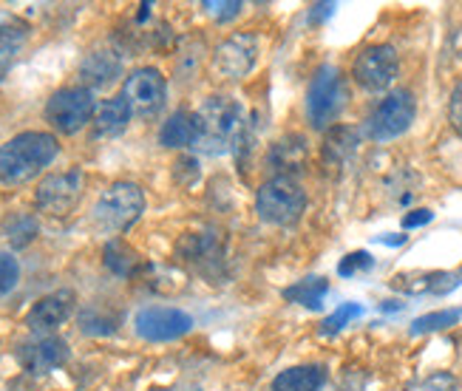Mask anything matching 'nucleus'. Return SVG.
<instances>
[{
  "label": "nucleus",
  "mask_w": 462,
  "mask_h": 391,
  "mask_svg": "<svg viewBox=\"0 0 462 391\" xmlns=\"http://www.w3.org/2000/svg\"><path fill=\"white\" fill-rule=\"evenodd\" d=\"M247 126V114L241 108V102L216 94L202 102V108L196 111V151L205 156H222L236 148V142Z\"/></svg>",
  "instance_id": "obj_1"
},
{
  "label": "nucleus",
  "mask_w": 462,
  "mask_h": 391,
  "mask_svg": "<svg viewBox=\"0 0 462 391\" xmlns=\"http://www.w3.org/2000/svg\"><path fill=\"white\" fill-rule=\"evenodd\" d=\"M60 154V142L46 131H23L0 145V182L23 184L43 173Z\"/></svg>",
  "instance_id": "obj_2"
},
{
  "label": "nucleus",
  "mask_w": 462,
  "mask_h": 391,
  "mask_svg": "<svg viewBox=\"0 0 462 391\" xmlns=\"http://www.w3.org/2000/svg\"><path fill=\"white\" fill-rule=\"evenodd\" d=\"M145 213V193L136 182H114L103 196L97 199L91 221L97 230H103L108 236L128 233L134 224L143 219Z\"/></svg>",
  "instance_id": "obj_3"
},
{
  "label": "nucleus",
  "mask_w": 462,
  "mask_h": 391,
  "mask_svg": "<svg viewBox=\"0 0 462 391\" xmlns=\"http://www.w3.org/2000/svg\"><path fill=\"white\" fill-rule=\"evenodd\" d=\"M307 210V193L292 176H273L255 193V213L275 228H292Z\"/></svg>",
  "instance_id": "obj_4"
},
{
  "label": "nucleus",
  "mask_w": 462,
  "mask_h": 391,
  "mask_svg": "<svg viewBox=\"0 0 462 391\" xmlns=\"http://www.w3.org/2000/svg\"><path fill=\"white\" fill-rule=\"evenodd\" d=\"M346 106V82L340 77V69L332 63H324L307 88V119L315 131H327L332 122L340 116Z\"/></svg>",
  "instance_id": "obj_5"
},
{
  "label": "nucleus",
  "mask_w": 462,
  "mask_h": 391,
  "mask_svg": "<svg viewBox=\"0 0 462 391\" xmlns=\"http://www.w3.org/2000/svg\"><path fill=\"white\" fill-rule=\"evenodd\" d=\"M43 114H46V122L57 134L74 136L94 122L97 99L83 86H69V88H60L49 97Z\"/></svg>",
  "instance_id": "obj_6"
},
{
  "label": "nucleus",
  "mask_w": 462,
  "mask_h": 391,
  "mask_svg": "<svg viewBox=\"0 0 462 391\" xmlns=\"http://www.w3.org/2000/svg\"><path fill=\"white\" fill-rule=\"evenodd\" d=\"M176 256L193 270L208 278L210 284H222L227 278V253L218 233L205 230V233H185L176 241Z\"/></svg>",
  "instance_id": "obj_7"
},
{
  "label": "nucleus",
  "mask_w": 462,
  "mask_h": 391,
  "mask_svg": "<svg viewBox=\"0 0 462 391\" xmlns=\"http://www.w3.org/2000/svg\"><path fill=\"white\" fill-rule=\"evenodd\" d=\"M83 188H86V173L79 168L51 173L37 184L34 204L40 213H46L51 219H66L69 213H74L79 199H83Z\"/></svg>",
  "instance_id": "obj_8"
},
{
  "label": "nucleus",
  "mask_w": 462,
  "mask_h": 391,
  "mask_svg": "<svg viewBox=\"0 0 462 391\" xmlns=\"http://www.w3.org/2000/svg\"><path fill=\"white\" fill-rule=\"evenodd\" d=\"M414 114H417V102L411 91H392L386 94V99H380V106L366 119V134L374 142H392L411 128Z\"/></svg>",
  "instance_id": "obj_9"
},
{
  "label": "nucleus",
  "mask_w": 462,
  "mask_h": 391,
  "mask_svg": "<svg viewBox=\"0 0 462 391\" xmlns=\"http://www.w3.org/2000/svg\"><path fill=\"white\" fill-rule=\"evenodd\" d=\"M193 329V318L185 310H176V306H143L134 315V332L148 340V343H168L185 338Z\"/></svg>",
  "instance_id": "obj_10"
},
{
  "label": "nucleus",
  "mask_w": 462,
  "mask_h": 391,
  "mask_svg": "<svg viewBox=\"0 0 462 391\" xmlns=\"http://www.w3.org/2000/svg\"><path fill=\"white\" fill-rule=\"evenodd\" d=\"M123 97H125V102H128L136 116H156L159 111L165 108L168 79H165L162 71L153 69V66L134 69L123 82Z\"/></svg>",
  "instance_id": "obj_11"
},
{
  "label": "nucleus",
  "mask_w": 462,
  "mask_h": 391,
  "mask_svg": "<svg viewBox=\"0 0 462 391\" xmlns=\"http://www.w3.org/2000/svg\"><path fill=\"white\" fill-rule=\"evenodd\" d=\"M258 51H261V43L255 34L236 32L213 51V71L230 82L245 79L258 63Z\"/></svg>",
  "instance_id": "obj_12"
},
{
  "label": "nucleus",
  "mask_w": 462,
  "mask_h": 391,
  "mask_svg": "<svg viewBox=\"0 0 462 391\" xmlns=\"http://www.w3.org/2000/svg\"><path fill=\"white\" fill-rule=\"evenodd\" d=\"M14 358H17L23 372L34 375V377H43V375H51L60 366L69 363L71 349L63 338H57V335H43V338L34 335L32 340H23L14 349Z\"/></svg>",
  "instance_id": "obj_13"
},
{
  "label": "nucleus",
  "mask_w": 462,
  "mask_h": 391,
  "mask_svg": "<svg viewBox=\"0 0 462 391\" xmlns=\"http://www.w3.org/2000/svg\"><path fill=\"white\" fill-rule=\"evenodd\" d=\"M397 71H400V60L392 46H369L357 54L355 66H352L357 86L372 94L386 91L397 79Z\"/></svg>",
  "instance_id": "obj_14"
},
{
  "label": "nucleus",
  "mask_w": 462,
  "mask_h": 391,
  "mask_svg": "<svg viewBox=\"0 0 462 391\" xmlns=\"http://www.w3.org/2000/svg\"><path fill=\"white\" fill-rule=\"evenodd\" d=\"M77 77H79V86L88 88L91 94L106 91L123 77V54L111 46H94L79 60Z\"/></svg>",
  "instance_id": "obj_15"
},
{
  "label": "nucleus",
  "mask_w": 462,
  "mask_h": 391,
  "mask_svg": "<svg viewBox=\"0 0 462 391\" xmlns=\"http://www.w3.org/2000/svg\"><path fill=\"white\" fill-rule=\"evenodd\" d=\"M74 310H77V293L74 290H54V293L40 298L29 310L26 329L37 338L51 335L54 329H60L74 315Z\"/></svg>",
  "instance_id": "obj_16"
},
{
  "label": "nucleus",
  "mask_w": 462,
  "mask_h": 391,
  "mask_svg": "<svg viewBox=\"0 0 462 391\" xmlns=\"http://www.w3.org/2000/svg\"><path fill=\"white\" fill-rule=\"evenodd\" d=\"M307 139L300 134H287L278 142H273V148L267 151V168L275 176H292L307 164Z\"/></svg>",
  "instance_id": "obj_17"
},
{
  "label": "nucleus",
  "mask_w": 462,
  "mask_h": 391,
  "mask_svg": "<svg viewBox=\"0 0 462 391\" xmlns=\"http://www.w3.org/2000/svg\"><path fill=\"white\" fill-rule=\"evenodd\" d=\"M392 286L406 295H448L459 286L457 273H400L392 278Z\"/></svg>",
  "instance_id": "obj_18"
},
{
  "label": "nucleus",
  "mask_w": 462,
  "mask_h": 391,
  "mask_svg": "<svg viewBox=\"0 0 462 391\" xmlns=\"http://www.w3.org/2000/svg\"><path fill=\"white\" fill-rule=\"evenodd\" d=\"M131 116H134V111H131V106L125 102L123 94H119V97H111V99H106V102H99V106H97V114H94V122H91L94 136H97V139H114V136H119V134H125Z\"/></svg>",
  "instance_id": "obj_19"
},
{
  "label": "nucleus",
  "mask_w": 462,
  "mask_h": 391,
  "mask_svg": "<svg viewBox=\"0 0 462 391\" xmlns=\"http://www.w3.org/2000/svg\"><path fill=\"white\" fill-rule=\"evenodd\" d=\"M77 326H79V332L88 338H111L116 329L123 326V315H119L111 303L91 301V303H83V310L77 315Z\"/></svg>",
  "instance_id": "obj_20"
},
{
  "label": "nucleus",
  "mask_w": 462,
  "mask_h": 391,
  "mask_svg": "<svg viewBox=\"0 0 462 391\" xmlns=\"http://www.w3.org/2000/svg\"><path fill=\"white\" fill-rule=\"evenodd\" d=\"M103 264H106V270L114 273L116 278H136L148 266L143 261V256H139L134 247L125 238H119V236L106 241V247H103Z\"/></svg>",
  "instance_id": "obj_21"
},
{
  "label": "nucleus",
  "mask_w": 462,
  "mask_h": 391,
  "mask_svg": "<svg viewBox=\"0 0 462 391\" xmlns=\"http://www.w3.org/2000/svg\"><path fill=\"white\" fill-rule=\"evenodd\" d=\"M196 134H199L196 114H190V111H173L162 122V128H159V145L171 148V151H182V148L196 145Z\"/></svg>",
  "instance_id": "obj_22"
},
{
  "label": "nucleus",
  "mask_w": 462,
  "mask_h": 391,
  "mask_svg": "<svg viewBox=\"0 0 462 391\" xmlns=\"http://www.w3.org/2000/svg\"><path fill=\"white\" fill-rule=\"evenodd\" d=\"M327 386V368L310 363V366H292L287 372H281L270 391H324Z\"/></svg>",
  "instance_id": "obj_23"
},
{
  "label": "nucleus",
  "mask_w": 462,
  "mask_h": 391,
  "mask_svg": "<svg viewBox=\"0 0 462 391\" xmlns=\"http://www.w3.org/2000/svg\"><path fill=\"white\" fill-rule=\"evenodd\" d=\"M26 40H29V26L23 20L12 17V20H4V23H0V82L6 79V74L17 63Z\"/></svg>",
  "instance_id": "obj_24"
},
{
  "label": "nucleus",
  "mask_w": 462,
  "mask_h": 391,
  "mask_svg": "<svg viewBox=\"0 0 462 391\" xmlns=\"http://www.w3.org/2000/svg\"><path fill=\"white\" fill-rule=\"evenodd\" d=\"M0 233H4L12 250H26V247L40 236V221L34 213L12 210L4 216V221H0Z\"/></svg>",
  "instance_id": "obj_25"
},
{
  "label": "nucleus",
  "mask_w": 462,
  "mask_h": 391,
  "mask_svg": "<svg viewBox=\"0 0 462 391\" xmlns=\"http://www.w3.org/2000/svg\"><path fill=\"white\" fill-rule=\"evenodd\" d=\"M327 293H329V281L320 275H310V278H300L292 286H287V290L281 293V298L290 303H298V306H307V310H320Z\"/></svg>",
  "instance_id": "obj_26"
},
{
  "label": "nucleus",
  "mask_w": 462,
  "mask_h": 391,
  "mask_svg": "<svg viewBox=\"0 0 462 391\" xmlns=\"http://www.w3.org/2000/svg\"><path fill=\"white\" fill-rule=\"evenodd\" d=\"M357 151V131L346 128V126H337L332 128V134L324 142V164L332 168H344V164L355 156Z\"/></svg>",
  "instance_id": "obj_27"
},
{
  "label": "nucleus",
  "mask_w": 462,
  "mask_h": 391,
  "mask_svg": "<svg viewBox=\"0 0 462 391\" xmlns=\"http://www.w3.org/2000/svg\"><path fill=\"white\" fill-rule=\"evenodd\" d=\"M459 318H462V306H459V310H437V312H429V315L417 318L411 323V335H429V332H439V329H451Z\"/></svg>",
  "instance_id": "obj_28"
},
{
  "label": "nucleus",
  "mask_w": 462,
  "mask_h": 391,
  "mask_svg": "<svg viewBox=\"0 0 462 391\" xmlns=\"http://www.w3.org/2000/svg\"><path fill=\"white\" fill-rule=\"evenodd\" d=\"M357 315H364V306H360V303H340L337 310L324 323H320V335H327V338L337 335L340 329H344L349 321H355Z\"/></svg>",
  "instance_id": "obj_29"
},
{
  "label": "nucleus",
  "mask_w": 462,
  "mask_h": 391,
  "mask_svg": "<svg viewBox=\"0 0 462 391\" xmlns=\"http://www.w3.org/2000/svg\"><path fill=\"white\" fill-rule=\"evenodd\" d=\"M406 391H457V377L451 372H434L420 380H411Z\"/></svg>",
  "instance_id": "obj_30"
},
{
  "label": "nucleus",
  "mask_w": 462,
  "mask_h": 391,
  "mask_svg": "<svg viewBox=\"0 0 462 391\" xmlns=\"http://www.w3.org/2000/svg\"><path fill=\"white\" fill-rule=\"evenodd\" d=\"M20 284V261L12 253L0 250V298L9 295Z\"/></svg>",
  "instance_id": "obj_31"
},
{
  "label": "nucleus",
  "mask_w": 462,
  "mask_h": 391,
  "mask_svg": "<svg viewBox=\"0 0 462 391\" xmlns=\"http://www.w3.org/2000/svg\"><path fill=\"white\" fill-rule=\"evenodd\" d=\"M202 9H205L213 20H218V23H227V20H233V17L241 14L245 4H241V0H218V4H216V0H205Z\"/></svg>",
  "instance_id": "obj_32"
},
{
  "label": "nucleus",
  "mask_w": 462,
  "mask_h": 391,
  "mask_svg": "<svg viewBox=\"0 0 462 391\" xmlns=\"http://www.w3.org/2000/svg\"><path fill=\"white\" fill-rule=\"evenodd\" d=\"M372 266H374V258H372L366 250H357V253H349L344 261L337 264V273L344 275V278H349V275H357V273L372 270Z\"/></svg>",
  "instance_id": "obj_33"
},
{
  "label": "nucleus",
  "mask_w": 462,
  "mask_h": 391,
  "mask_svg": "<svg viewBox=\"0 0 462 391\" xmlns=\"http://www.w3.org/2000/svg\"><path fill=\"white\" fill-rule=\"evenodd\" d=\"M448 119H451V126H454V131L462 136V82L454 88V94H451V102H448Z\"/></svg>",
  "instance_id": "obj_34"
},
{
  "label": "nucleus",
  "mask_w": 462,
  "mask_h": 391,
  "mask_svg": "<svg viewBox=\"0 0 462 391\" xmlns=\"http://www.w3.org/2000/svg\"><path fill=\"white\" fill-rule=\"evenodd\" d=\"M431 219H434V213H431V210H426V208H423V210H411V213H406V216H403V228H406V230L423 228V224H429Z\"/></svg>",
  "instance_id": "obj_35"
},
{
  "label": "nucleus",
  "mask_w": 462,
  "mask_h": 391,
  "mask_svg": "<svg viewBox=\"0 0 462 391\" xmlns=\"http://www.w3.org/2000/svg\"><path fill=\"white\" fill-rule=\"evenodd\" d=\"M335 14V4H315L310 6V23H320V20H327Z\"/></svg>",
  "instance_id": "obj_36"
},
{
  "label": "nucleus",
  "mask_w": 462,
  "mask_h": 391,
  "mask_svg": "<svg viewBox=\"0 0 462 391\" xmlns=\"http://www.w3.org/2000/svg\"><path fill=\"white\" fill-rule=\"evenodd\" d=\"M380 244H389V247H403L409 241V236H397V233H389V236H377Z\"/></svg>",
  "instance_id": "obj_37"
},
{
  "label": "nucleus",
  "mask_w": 462,
  "mask_h": 391,
  "mask_svg": "<svg viewBox=\"0 0 462 391\" xmlns=\"http://www.w3.org/2000/svg\"><path fill=\"white\" fill-rule=\"evenodd\" d=\"M337 391H364V380H360V383L355 386V383H352V377H346V383H344V386H340Z\"/></svg>",
  "instance_id": "obj_38"
},
{
  "label": "nucleus",
  "mask_w": 462,
  "mask_h": 391,
  "mask_svg": "<svg viewBox=\"0 0 462 391\" xmlns=\"http://www.w3.org/2000/svg\"><path fill=\"white\" fill-rule=\"evenodd\" d=\"M380 310H383V312H394V310H403V303H394V301H389V303L380 306Z\"/></svg>",
  "instance_id": "obj_39"
},
{
  "label": "nucleus",
  "mask_w": 462,
  "mask_h": 391,
  "mask_svg": "<svg viewBox=\"0 0 462 391\" xmlns=\"http://www.w3.org/2000/svg\"><path fill=\"white\" fill-rule=\"evenodd\" d=\"M457 275H459V278H462V266H459V273H457Z\"/></svg>",
  "instance_id": "obj_40"
}]
</instances>
